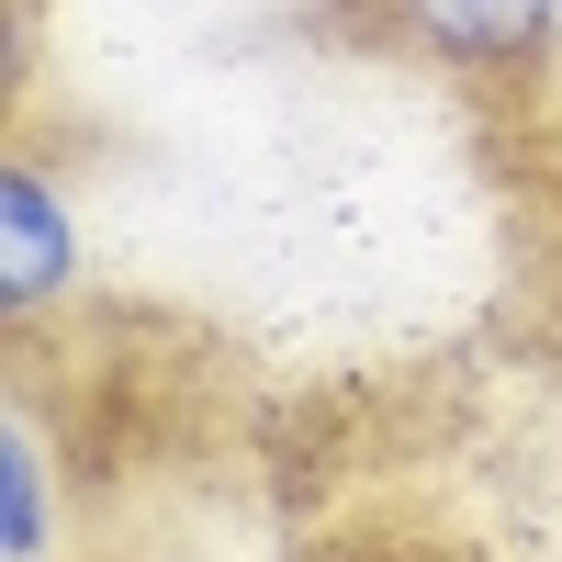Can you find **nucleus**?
I'll use <instances>...</instances> for the list:
<instances>
[{"label": "nucleus", "instance_id": "1", "mask_svg": "<svg viewBox=\"0 0 562 562\" xmlns=\"http://www.w3.org/2000/svg\"><path fill=\"white\" fill-rule=\"evenodd\" d=\"M68 281H79V203L34 158H12L0 169V304L34 315V304H57Z\"/></svg>", "mask_w": 562, "mask_h": 562}, {"label": "nucleus", "instance_id": "2", "mask_svg": "<svg viewBox=\"0 0 562 562\" xmlns=\"http://www.w3.org/2000/svg\"><path fill=\"white\" fill-rule=\"evenodd\" d=\"M394 23L416 45H439L450 68H529L562 23V0H394Z\"/></svg>", "mask_w": 562, "mask_h": 562}, {"label": "nucleus", "instance_id": "3", "mask_svg": "<svg viewBox=\"0 0 562 562\" xmlns=\"http://www.w3.org/2000/svg\"><path fill=\"white\" fill-rule=\"evenodd\" d=\"M57 540V484H45L34 428H0V562H45Z\"/></svg>", "mask_w": 562, "mask_h": 562}]
</instances>
